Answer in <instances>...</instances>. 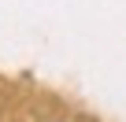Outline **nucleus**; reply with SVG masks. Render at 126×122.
Listing matches in <instances>:
<instances>
[{"label": "nucleus", "mask_w": 126, "mask_h": 122, "mask_svg": "<svg viewBox=\"0 0 126 122\" xmlns=\"http://www.w3.org/2000/svg\"><path fill=\"white\" fill-rule=\"evenodd\" d=\"M56 122H63V118H56Z\"/></svg>", "instance_id": "nucleus-1"}]
</instances>
